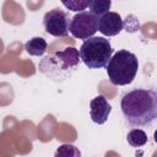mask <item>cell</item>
Returning a JSON list of instances; mask_svg holds the SVG:
<instances>
[{"label":"cell","mask_w":157,"mask_h":157,"mask_svg":"<svg viewBox=\"0 0 157 157\" xmlns=\"http://www.w3.org/2000/svg\"><path fill=\"white\" fill-rule=\"evenodd\" d=\"M120 108L131 126L150 125L157 117V93L155 90L135 88L123 96Z\"/></svg>","instance_id":"6da1fadb"},{"label":"cell","mask_w":157,"mask_h":157,"mask_svg":"<svg viewBox=\"0 0 157 157\" xmlns=\"http://www.w3.org/2000/svg\"><path fill=\"white\" fill-rule=\"evenodd\" d=\"M80 64L78 49L66 47L45 55L38 64L39 71L54 82H61L71 77Z\"/></svg>","instance_id":"7a4b0ae2"},{"label":"cell","mask_w":157,"mask_h":157,"mask_svg":"<svg viewBox=\"0 0 157 157\" xmlns=\"http://www.w3.org/2000/svg\"><path fill=\"white\" fill-rule=\"evenodd\" d=\"M107 74L109 81L115 86L130 85L139 70V60L136 55L126 49L118 50L108 61Z\"/></svg>","instance_id":"3957f363"},{"label":"cell","mask_w":157,"mask_h":157,"mask_svg":"<svg viewBox=\"0 0 157 157\" xmlns=\"http://www.w3.org/2000/svg\"><path fill=\"white\" fill-rule=\"evenodd\" d=\"M80 60L88 69H101L107 66L113 54V48L104 37H92L83 40L78 50Z\"/></svg>","instance_id":"277c9868"},{"label":"cell","mask_w":157,"mask_h":157,"mask_svg":"<svg viewBox=\"0 0 157 157\" xmlns=\"http://www.w3.org/2000/svg\"><path fill=\"white\" fill-rule=\"evenodd\" d=\"M97 31V18L87 11L74 15L69 22V32L78 39L86 40L92 38Z\"/></svg>","instance_id":"5b68a950"},{"label":"cell","mask_w":157,"mask_h":157,"mask_svg":"<svg viewBox=\"0 0 157 157\" xmlns=\"http://www.w3.org/2000/svg\"><path fill=\"white\" fill-rule=\"evenodd\" d=\"M69 17L65 11L55 7L48 11L43 17V26L48 34L53 37H66L69 33Z\"/></svg>","instance_id":"8992f818"},{"label":"cell","mask_w":157,"mask_h":157,"mask_svg":"<svg viewBox=\"0 0 157 157\" xmlns=\"http://www.w3.org/2000/svg\"><path fill=\"white\" fill-rule=\"evenodd\" d=\"M124 27V22L121 20V16L118 12L109 11L97 18V29L107 37H114L120 33V31Z\"/></svg>","instance_id":"52a82bcc"},{"label":"cell","mask_w":157,"mask_h":157,"mask_svg":"<svg viewBox=\"0 0 157 157\" xmlns=\"http://www.w3.org/2000/svg\"><path fill=\"white\" fill-rule=\"evenodd\" d=\"M112 112V105L108 103L103 94H98L90 102V117L91 120L98 125L104 124Z\"/></svg>","instance_id":"ba28073f"},{"label":"cell","mask_w":157,"mask_h":157,"mask_svg":"<svg viewBox=\"0 0 157 157\" xmlns=\"http://www.w3.org/2000/svg\"><path fill=\"white\" fill-rule=\"evenodd\" d=\"M48 48V43L42 37H33L26 42L25 49L32 56H42Z\"/></svg>","instance_id":"9c48e42d"},{"label":"cell","mask_w":157,"mask_h":157,"mask_svg":"<svg viewBox=\"0 0 157 157\" xmlns=\"http://www.w3.org/2000/svg\"><path fill=\"white\" fill-rule=\"evenodd\" d=\"M110 6H112L110 0H88L90 13L93 15L96 18H99L104 13L109 12Z\"/></svg>","instance_id":"30bf717a"},{"label":"cell","mask_w":157,"mask_h":157,"mask_svg":"<svg viewBox=\"0 0 157 157\" xmlns=\"http://www.w3.org/2000/svg\"><path fill=\"white\" fill-rule=\"evenodd\" d=\"M128 144L132 147H141L147 144V134L141 129H132L126 135Z\"/></svg>","instance_id":"8fae6325"},{"label":"cell","mask_w":157,"mask_h":157,"mask_svg":"<svg viewBox=\"0 0 157 157\" xmlns=\"http://www.w3.org/2000/svg\"><path fill=\"white\" fill-rule=\"evenodd\" d=\"M54 157H81V152L75 145L63 144L56 148Z\"/></svg>","instance_id":"7c38bea8"},{"label":"cell","mask_w":157,"mask_h":157,"mask_svg":"<svg viewBox=\"0 0 157 157\" xmlns=\"http://www.w3.org/2000/svg\"><path fill=\"white\" fill-rule=\"evenodd\" d=\"M61 4L66 9L78 13L82 12L88 6V0H69V1H61Z\"/></svg>","instance_id":"4fadbf2b"}]
</instances>
